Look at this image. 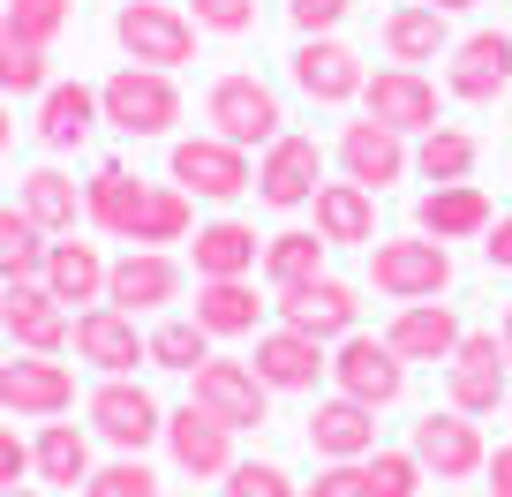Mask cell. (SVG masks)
Returning a JSON list of instances; mask_svg holds the SVG:
<instances>
[{"mask_svg": "<svg viewBox=\"0 0 512 497\" xmlns=\"http://www.w3.org/2000/svg\"><path fill=\"white\" fill-rule=\"evenodd\" d=\"M98 113H106L121 136H166L181 121V91H174V68H144L128 61L98 83Z\"/></svg>", "mask_w": 512, "mask_h": 497, "instance_id": "6da1fadb", "label": "cell"}, {"mask_svg": "<svg viewBox=\"0 0 512 497\" xmlns=\"http://www.w3.org/2000/svg\"><path fill=\"white\" fill-rule=\"evenodd\" d=\"M204 121H211V136H226V144H241V151L287 136V129H279V121H287V113H279V91H272V83H256L249 68H234V76L211 83Z\"/></svg>", "mask_w": 512, "mask_h": 497, "instance_id": "7a4b0ae2", "label": "cell"}, {"mask_svg": "<svg viewBox=\"0 0 512 497\" xmlns=\"http://www.w3.org/2000/svg\"><path fill=\"white\" fill-rule=\"evenodd\" d=\"M369 279H377V294H392V302H437V294L452 287V249L430 241V234L377 241V249H369Z\"/></svg>", "mask_w": 512, "mask_h": 497, "instance_id": "3957f363", "label": "cell"}, {"mask_svg": "<svg viewBox=\"0 0 512 497\" xmlns=\"http://www.w3.org/2000/svg\"><path fill=\"white\" fill-rule=\"evenodd\" d=\"M113 38H121L128 61L144 68H181L196 61V23L166 0H121V16H113Z\"/></svg>", "mask_w": 512, "mask_h": 497, "instance_id": "277c9868", "label": "cell"}, {"mask_svg": "<svg viewBox=\"0 0 512 497\" xmlns=\"http://www.w3.org/2000/svg\"><path fill=\"white\" fill-rule=\"evenodd\" d=\"M174 181L189 196H204V204H234V196L256 189V166L226 136H189V144H174Z\"/></svg>", "mask_w": 512, "mask_h": 497, "instance_id": "5b68a950", "label": "cell"}, {"mask_svg": "<svg viewBox=\"0 0 512 497\" xmlns=\"http://www.w3.org/2000/svg\"><path fill=\"white\" fill-rule=\"evenodd\" d=\"M332 385L362 407H392L407 392V362L392 354V339H369V332H347L332 347Z\"/></svg>", "mask_w": 512, "mask_h": 497, "instance_id": "8992f818", "label": "cell"}, {"mask_svg": "<svg viewBox=\"0 0 512 497\" xmlns=\"http://www.w3.org/2000/svg\"><path fill=\"white\" fill-rule=\"evenodd\" d=\"M0 332L16 339L23 354H61L68 339H76V317H68V302H53L46 279H8V294H0Z\"/></svg>", "mask_w": 512, "mask_h": 497, "instance_id": "52a82bcc", "label": "cell"}, {"mask_svg": "<svg viewBox=\"0 0 512 497\" xmlns=\"http://www.w3.org/2000/svg\"><path fill=\"white\" fill-rule=\"evenodd\" d=\"M505 377H512V354L497 332H467L460 347H452L445 362V392L460 415H490V407H505Z\"/></svg>", "mask_w": 512, "mask_h": 497, "instance_id": "ba28073f", "label": "cell"}, {"mask_svg": "<svg viewBox=\"0 0 512 497\" xmlns=\"http://www.w3.org/2000/svg\"><path fill=\"white\" fill-rule=\"evenodd\" d=\"M407 452H415L422 475H437V482H467V475H482V467H490V445H482L475 415H460V407L422 415V422H415V445H407Z\"/></svg>", "mask_w": 512, "mask_h": 497, "instance_id": "9c48e42d", "label": "cell"}, {"mask_svg": "<svg viewBox=\"0 0 512 497\" xmlns=\"http://www.w3.org/2000/svg\"><path fill=\"white\" fill-rule=\"evenodd\" d=\"M362 113L369 121H384V129L400 136H430L437 129V83L422 76V68H377V76L362 83Z\"/></svg>", "mask_w": 512, "mask_h": 497, "instance_id": "30bf717a", "label": "cell"}, {"mask_svg": "<svg viewBox=\"0 0 512 497\" xmlns=\"http://www.w3.org/2000/svg\"><path fill=\"white\" fill-rule=\"evenodd\" d=\"M317 174H324L317 136H272L264 159H256V196L272 211H302V204H317V189H324Z\"/></svg>", "mask_w": 512, "mask_h": 497, "instance_id": "8fae6325", "label": "cell"}, {"mask_svg": "<svg viewBox=\"0 0 512 497\" xmlns=\"http://www.w3.org/2000/svg\"><path fill=\"white\" fill-rule=\"evenodd\" d=\"M0 407L8 415H31V422H53L76 407V369L53 362V354H23V362H0Z\"/></svg>", "mask_w": 512, "mask_h": 497, "instance_id": "7c38bea8", "label": "cell"}, {"mask_svg": "<svg viewBox=\"0 0 512 497\" xmlns=\"http://www.w3.org/2000/svg\"><path fill=\"white\" fill-rule=\"evenodd\" d=\"M91 430L106 437V445H121V452H144L151 437H166V415L136 377H106V385L91 392Z\"/></svg>", "mask_w": 512, "mask_h": 497, "instance_id": "4fadbf2b", "label": "cell"}, {"mask_svg": "<svg viewBox=\"0 0 512 497\" xmlns=\"http://www.w3.org/2000/svg\"><path fill=\"white\" fill-rule=\"evenodd\" d=\"M166 452H174V467H181V475H196V482L234 475V430H226L211 407H196V400L166 415Z\"/></svg>", "mask_w": 512, "mask_h": 497, "instance_id": "5bb4252c", "label": "cell"}, {"mask_svg": "<svg viewBox=\"0 0 512 497\" xmlns=\"http://www.w3.org/2000/svg\"><path fill=\"white\" fill-rule=\"evenodd\" d=\"M76 354L91 369H106V377H128L136 362H151V339L136 332V317H128L121 302H91L76 317Z\"/></svg>", "mask_w": 512, "mask_h": 497, "instance_id": "9a60e30c", "label": "cell"}, {"mask_svg": "<svg viewBox=\"0 0 512 497\" xmlns=\"http://www.w3.org/2000/svg\"><path fill=\"white\" fill-rule=\"evenodd\" d=\"M256 377L272 392H317V377H332V354H324V339L294 332V324H272V332H256Z\"/></svg>", "mask_w": 512, "mask_h": 497, "instance_id": "2e32d148", "label": "cell"}, {"mask_svg": "<svg viewBox=\"0 0 512 497\" xmlns=\"http://www.w3.org/2000/svg\"><path fill=\"white\" fill-rule=\"evenodd\" d=\"M189 377H196L189 400L211 407L226 430H256V422H264V392H272V385H264L249 362H219V354H211V362H196Z\"/></svg>", "mask_w": 512, "mask_h": 497, "instance_id": "e0dca14e", "label": "cell"}, {"mask_svg": "<svg viewBox=\"0 0 512 497\" xmlns=\"http://www.w3.org/2000/svg\"><path fill=\"white\" fill-rule=\"evenodd\" d=\"M445 91L467 98V106H490V98H505V91H512V38H505V31H467L460 46H452Z\"/></svg>", "mask_w": 512, "mask_h": 497, "instance_id": "ac0fdd59", "label": "cell"}, {"mask_svg": "<svg viewBox=\"0 0 512 497\" xmlns=\"http://www.w3.org/2000/svg\"><path fill=\"white\" fill-rule=\"evenodd\" d=\"M339 166H347V181H362L369 196H384L415 159H407V136L400 129H384V121H369V113H362V121L339 129Z\"/></svg>", "mask_w": 512, "mask_h": 497, "instance_id": "d6986e66", "label": "cell"}, {"mask_svg": "<svg viewBox=\"0 0 512 497\" xmlns=\"http://www.w3.org/2000/svg\"><path fill=\"white\" fill-rule=\"evenodd\" d=\"M287 68H294V83H302L317 106H347V98H362V83H369V76H362V53L339 46L332 31H324V38H302Z\"/></svg>", "mask_w": 512, "mask_h": 497, "instance_id": "ffe728a7", "label": "cell"}, {"mask_svg": "<svg viewBox=\"0 0 512 497\" xmlns=\"http://www.w3.org/2000/svg\"><path fill=\"white\" fill-rule=\"evenodd\" d=\"M181 294V264L166 249H128L121 264L106 272V302H121L128 317H144V309H166Z\"/></svg>", "mask_w": 512, "mask_h": 497, "instance_id": "44dd1931", "label": "cell"}, {"mask_svg": "<svg viewBox=\"0 0 512 497\" xmlns=\"http://www.w3.org/2000/svg\"><path fill=\"white\" fill-rule=\"evenodd\" d=\"M354 309H362V302H354L347 279H309V287L279 294V324H294V332H309V339H347Z\"/></svg>", "mask_w": 512, "mask_h": 497, "instance_id": "7402d4cb", "label": "cell"}, {"mask_svg": "<svg viewBox=\"0 0 512 497\" xmlns=\"http://www.w3.org/2000/svg\"><path fill=\"white\" fill-rule=\"evenodd\" d=\"M384 339H392V354L400 362H452V347H460V317H452V302H407L400 317L384 324Z\"/></svg>", "mask_w": 512, "mask_h": 497, "instance_id": "603a6c76", "label": "cell"}, {"mask_svg": "<svg viewBox=\"0 0 512 497\" xmlns=\"http://www.w3.org/2000/svg\"><path fill=\"white\" fill-rule=\"evenodd\" d=\"M196 211H189V189L181 181H144V196H136V211H128L121 241L128 249H166V241H189Z\"/></svg>", "mask_w": 512, "mask_h": 497, "instance_id": "cb8c5ba5", "label": "cell"}, {"mask_svg": "<svg viewBox=\"0 0 512 497\" xmlns=\"http://www.w3.org/2000/svg\"><path fill=\"white\" fill-rule=\"evenodd\" d=\"M490 196L475 189V181H437L430 196H422V211H415V226L430 241H475V234H490Z\"/></svg>", "mask_w": 512, "mask_h": 497, "instance_id": "d4e9b609", "label": "cell"}, {"mask_svg": "<svg viewBox=\"0 0 512 497\" xmlns=\"http://www.w3.org/2000/svg\"><path fill=\"white\" fill-rule=\"evenodd\" d=\"M309 445L324 452V460H369L377 452V407H362V400H324L317 415H309Z\"/></svg>", "mask_w": 512, "mask_h": 497, "instance_id": "484cf974", "label": "cell"}, {"mask_svg": "<svg viewBox=\"0 0 512 497\" xmlns=\"http://www.w3.org/2000/svg\"><path fill=\"white\" fill-rule=\"evenodd\" d=\"M106 272H113V264L98 257L91 241H53V249H46V272H38V279L53 287V302H68V309L83 302V309H91V302H106Z\"/></svg>", "mask_w": 512, "mask_h": 497, "instance_id": "4316f807", "label": "cell"}, {"mask_svg": "<svg viewBox=\"0 0 512 497\" xmlns=\"http://www.w3.org/2000/svg\"><path fill=\"white\" fill-rule=\"evenodd\" d=\"M98 121H106V113H98L91 83H46V91H38V136H46L53 151H76Z\"/></svg>", "mask_w": 512, "mask_h": 497, "instance_id": "83f0119b", "label": "cell"}, {"mask_svg": "<svg viewBox=\"0 0 512 497\" xmlns=\"http://www.w3.org/2000/svg\"><path fill=\"white\" fill-rule=\"evenodd\" d=\"M256 264H264V241H256V226H241V219L196 226V279H249Z\"/></svg>", "mask_w": 512, "mask_h": 497, "instance_id": "f1b7e54d", "label": "cell"}, {"mask_svg": "<svg viewBox=\"0 0 512 497\" xmlns=\"http://www.w3.org/2000/svg\"><path fill=\"white\" fill-rule=\"evenodd\" d=\"M317 234L332 249H354V241H377V196L362 181H324L317 189Z\"/></svg>", "mask_w": 512, "mask_h": 497, "instance_id": "f546056e", "label": "cell"}, {"mask_svg": "<svg viewBox=\"0 0 512 497\" xmlns=\"http://www.w3.org/2000/svg\"><path fill=\"white\" fill-rule=\"evenodd\" d=\"M384 53H392L400 68L437 61V53H452L445 8H430V0H407V8H392V16H384Z\"/></svg>", "mask_w": 512, "mask_h": 497, "instance_id": "4dcf8cb0", "label": "cell"}, {"mask_svg": "<svg viewBox=\"0 0 512 497\" xmlns=\"http://www.w3.org/2000/svg\"><path fill=\"white\" fill-rule=\"evenodd\" d=\"M256 317H264V302H256L249 279H204V287H196V324H204L211 339L256 332Z\"/></svg>", "mask_w": 512, "mask_h": 497, "instance_id": "1f68e13d", "label": "cell"}, {"mask_svg": "<svg viewBox=\"0 0 512 497\" xmlns=\"http://www.w3.org/2000/svg\"><path fill=\"white\" fill-rule=\"evenodd\" d=\"M324 249H332L324 234H309V226H287V234L264 241V279H272L279 294L309 287V279H324Z\"/></svg>", "mask_w": 512, "mask_h": 497, "instance_id": "d6a6232c", "label": "cell"}, {"mask_svg": "<svg viewBox=\"0 0 512 497\" xmlns=\"http://www.w3.org/2000/svg\"><path fill=\"white\" fill-rule=\"evenodd\" d=\"M31 467H38V482L76 490V482H91V437H83L76 422H46L38 445H31Z\"/></svg>", "mask_w": 512, "mask_h": 497, "instance_id": "836d02e7", "label": "cell"}, {"mask_svg": "<svg viewBox=\"0 0 512 497\" xmlns=\"http://www.w3.org/2000/svg\"><path fill=\"white\" fill-rule=\"evenodd\" d=\"M46 226L31 219L23 204H0V279H38L46 272Z\"/></svg>", "mask_w": 512, "mask_h": 497, "instance_id": "e575fe53", "label": "cell"}, {"mask_svg": "<svg viewBox=\"0 0 512 497\" xmlns=\"http://www.w3.org/2000/svg\"><path fill=\"white\" fill-rule=\"evenodd\" d=\"M136 196H144V181L128 174V166H98V174L83 181V219L106 226V234L121 241V226H128V211H136Z\"/></svg>", "mask_w": 512, "mask_h": 497, "instance_id": "d590c367", "label": "cell"}, {"mask_svg": "<svg viewBox=\"0 0 512 497\" xmlns=\"http://www.w3.org/2000/svg\"><path fill=\"white\" fill-rule=\"evenodd\" d=\"M23 211H31L46 234H68L83 211V189L61 174V166H38V174H23Z\"/></svg>", "mask_w": 512, "mask_h": 497, "instance_id": "8d00e7d4", "label": "cell"}, {"mask_svg": "<svg viewBox=\"0 0 512 497\" xmlns=\"http://www.w3.org/2000/svg\"><path fill=\"white\" fill-rule=\"evenodd\" d=\"M475 159H482V144L467 129H445V121L415 144V174L422 181H467V174H475Z\"/></svg>", "mask_w": 512, "mask_h": 497, "instance_id": "74e56055", "label": "cell"}, {"mask_svg": "<svg viewBox=\"0 0 512 497\" xmlns=\"http://www.w3.org/2000/svg\"><path fill=\"white\" fill-rule=\"evenodd\" d=\"M0 16H8V31H16L23 46H38V53H46L53 38L68 31V16H76V0H8Z\"/></svg>", "mask_w": 512, "mask_h": 497, "instance_id": "f35d334b", "label": "cell"}, {"mask_svg": "<svg viewBox=\"0 0 512 497\" xmlns=\"http://www.w3.org/2000/svg\"><path fill=\"white\" fill-rule=\"evenodd\" d=\"M151 362L159 369H196V362H211V332L196 317H166L159 332H151Z\"/></svg>", "mask_w": 512, "mask_h": 497, "instance_id": "ab89813d", "label": "cell"}, {"mask_svg": "<svg viewBox=\"0 0 512 497\" xmlns=\"http://www.w3.org/2000/svg\"><path fill=\"white\" fill-rule=\"evenodd\" d=\"M0 91H16V98L46 91V53L23 46V38L8 31V16H0Z\"/></svg>", "mask_w": 512, "mask_h": 497, "instance_id": "60d3db41", "label": "cell"}, {"mask_svg": "<svg viewBox=\"0 0 512 497\" xmlns=\"http://www.w3.org/2000/svg\"><path fill=\"white\" fill-rule=\"evenodd\" d=\"M83 497H159V475L144 467V452H121L113 467H91Z\"/></svg>", "mask_w": 512, "mask_h": 497, "instance_id": "b9f144b4", "label": "cell"}, {"mask_svg": "<svg viewBox=\"0 0 512 497\" xmlns=\"http://www.w3.org/2000/svg\"><path fill=\"white\" fill-rule=\"evenodd\" d=\"M362 475H369V497H415L422 490V460L415 452H369Z\"/></svg>", "mask_w": 512, "mask_h": 497, "instance_id": "7bdbcfd3", "label": "cell"}, {"mask_svg": "<svg viewBox=\"0 0 512 497\" xmlns=\"http://www.w3.org/2000/svg\"><path fill=\"white\" fill-rule=\"evenodd\" d=\"M189 23L196 31H219V38H241L256 23V0H189Z\"/></svg>", "mask_w": 512, "mask_h": 497, "instance_id": "ee69618b", "label": "cell"}, {"mask_svg": "<svg viewBox=\"0 0 512 497\" xmlns=\"http://www.w3.org/2000/svg\"><path fill=\"white\" fill-rule=\"evenodd\" d=\"M226 497H294V482L279 475L272 460H234V475H226Z\"/></svg>", "mask_w": 512, "mask_h": 497, "instance_id": "f6af8a7d", "label": "cell"}, {"mask_svg": "<svg viewBox=\"0 0 512 497\" xmlns=\"http://www.w3.org/2000/svg\"><path fill=\"white\" fill-rule=\"evenodd\" d=\"M354 0H287V16H294V31L302 38H324V31H339V16H347Z\"/></svg>", "mask_w": 512, "mask_h": 497, "instance_id": "bcb514c9", "label": "cell"}, {"mask_svg": "<svg viewBox=\"0 0 512 497\" xmlns=\"http://www.w3.org/2000/svg\"><path fill=\"white\" fill-rule=\"evenodd\" d=\"M309 497H369V475H362V460H332L317 482H309Z\"/></svg>", "mask_w": 512, "mask_h": 497, "instance_id": "7dc6e473", "label": "cell"}, {"mask_svg": "<svg viewBox=\"0 0 512 497\" xmlns=\"http://www.w3.org/2000/svg\"><path fill=\"white\" fill-rule=\"evenodd\" d=\"M23 475H38V467H31V445H23L16 430H0V490H16Z\"/></svg>", "mask_w": 512, "mask_h": 497, "instance_id": "c3c4849f", "label": "cell"}, {"mask_svg": "<svg viewBox=\"0 0 512 497\" xmlns=\"http://www.w3.org/2000/svg\"><path fill=\"white\" fill-rule=\"evenodd\" d=\"M482 257H490L497 272H512V211H505V219H490V234H482Z\"/></svg>", "mask_w": 512, "mask_h": 497, "instance_id": "681fc988", "label": "cell"}, {"mask_svg": "<svg viewBox=\"0 0 512 497\" xmlns=\"http://www.w3.org/2000/svg\"><path fill=\"white\" fill-rule=\"evenodd\" d=\"M482 475H490V497H512V445H497Z\"/></svg>", "mask_w": 512, "mask_h": 497, "instance_id": "f907efd6", "label": "cell"}, {"mask_svg": "<svg viewBox=\"0 0 512 497\" xmlns=\"http://www.w3.org/2000/svg\"><path fill=\"white\" fill-rule=\"evenodd\" d=\"M8 136H16V121H8V91H0V151H8Z\"/></svg>", "mask_w": 512, "mask_h": 497, "instance_id": "816d5d0a", "label": "cell"}, {"mask_svg": "<svg viewBox=\"0 0 512 497\" xmlns=\"http://www.w3.org/2000/svg\"><path fill=\"white\" fill-rule=\"evenodd\" d=\"M430 8H445V16H460V8H482V0H430Z\"/></svg>", "mask_w": 512, "mask_h": 497, "instance_id": "f5cc1de1", "label": "cell"}, {"mask_svg": "<svg viewBox=\"0 0 512 497\" xmlns=\"http://www.w3.org/2000/svg\"><path fill=\"white\" fill-rule=\"evenodd\" d=\"M0 497H38V490H23V482H16V490H0Z\"/></svg>", "mask_w": 512, "mask_h": 497, "instance_id": "db71d44e", "label": "cell"}, {"mask_svg": "<svg viewBox=\"0 0 512 497\" xmlns=\"http://www.w3.org/2000/svg\"><path fill=\"white\" fill-rule=\"evenodd\" d=\"M505 354H512V309H505Z\"/></svg>", "mask_w": 512, "mask_h": 497, "instance_id": "11a10c76", "label": "cell"}]
</instances>
